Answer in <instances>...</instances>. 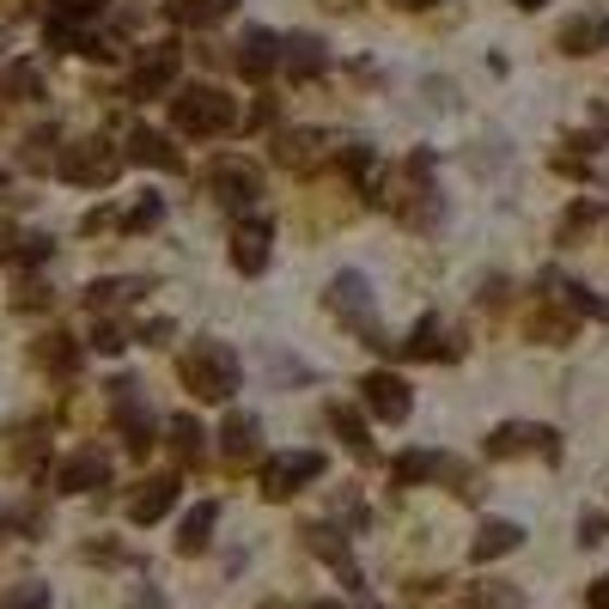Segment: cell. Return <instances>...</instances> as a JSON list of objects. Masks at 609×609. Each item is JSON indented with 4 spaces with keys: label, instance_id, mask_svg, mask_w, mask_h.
Masks as SVG:
<instances>
[{
    "label": "cell",
    "instance_id": "cell-8",
    "mask_svg": "<svg viewBox=\"0 0 609 609\" xmlns=\"http://www.w3.org/2000/svg\"><path fill=\"white\" fill-rule=\"evenodd\" d=\"M487 457H548V463H561V433H555V426L506 421L487 433Z\"/></svg>",
    "mask_w": 609,
    "mask_h": 609
},
{
    "label": "cell",
    "instance_id": "cell-22",
    "mask_svg": "<svg viewBox=\"0 0 609 609\" xmlns=\"http://www.w3.org/2000/svg\"><path fill=\"white\" fill-rule=\"evenodd\" d=\"M299 536H304V548H311V555H323V561L348 579V585H360V567H353V555H348V543H341V531H335V524H311V531H299Z\"/></svg>",
    "mask_w": 609,
    "mask_h": 609
},
{
    "label": "cell",
    "instance_id": "cell-38",
    "mask_svg": "<svg viewBox=\"0 0 609 609\" xmlns=\"http://www.w3.org/2000/svg\"><path fill=\"white\" fill-rule=\"evenodd\" d=\"M0 609H49V585L25 579V585H13V592L0 597Z\"/></svg>",
    "mask_w": 609,
    "mask_h": 609
},
{
    "label": "cell",
    "instance_id": "cell-48",
    "mask_svg": "<svg viewBox=\"0 0 609 609\" xmlns=\"http://www.w3.org/2000/svg\"><path fill=\"white\" fill-rule=\"evenodd\" d=\"M135 609H165V597H159V592H147V597H140V604Z\"/></svg>",
    "mask_w": 609,
    "mask_h": 609
},
{
    "label": "cell",
    "instance_id": "cell-3",
    "mask_svg": "<svg viewBox=\"0 0 609 609\" xmlns=\"http://www.w3.org/2000/svg\"><path fill=\"white\" fill-rule=\"evenodd\" d=\"M122 165H128V152H116L104 135H86V140H74V147H61L55 177L79 183V189H110V183L122 177Z\"/></svg>",
    "mask_w": 609,
    "mask_h": 609
},
{
    "label": "cell",
    "instance_id": "cell-20",
    "mask_svg": "<svg viewBox=\"0 0 609 609\" xmlns=\"http://www.w3.org/2000/svg\"><path fill=\"white\" fill-rule=\"evenodd\" d=\"M30 360L44 365V372H55V378H74V372H79V341L67 330H49V335H37Z\"/></svg>",
    "mask_w": 609,
    "mask_h": 609
},
{
    "label": "cell",
    "instance_id": "cell-28",
    "mask_svg": "<svg viewBox=\"0 0 609 609\" xmlns=\"http://www.w3.org/2000/svg\"><path fill=\"white\" fill-rule=\"evenodd\" d=\"M55 140H61V128H55V122H44V128H30V135H25V147H18V165H25V171H55V159H61V152H55Z\"/></svg>",
    "mask_w": 609,
    "mask_h": 609
},
{
    "label": "cell",
    "instance_id": "cell-27",
    "mask_svg": "<svg viewBox=\"0 0 609 609\" xmlns=\"http://www.w3.org/2000/svg\"><path fill=\"white\" fill-rule=\"evenodd\" d=\"M213 524H220V506L201 500L196 512L183 518V531H177V555H201V548L213 543Z\"/></svg>",
    "mask_w": 609,
    "mask_h": 609
},
{
    "label": "cell",
    "instance_id": "cell-47",
    "mask_svg": "<svg viewBox=\"0 0 609 609\" xmlns=\"http://www.w3.org/2000/svg\"><path fill=\"white\" fill-rule=\"evenodd\" d=\"M396 7H409V13H426V7H439V0H396Z\"/></svg>",
    "mask_w": 609,
    "mask_h": 609
},
{
    "label": "cell",
    "instance_id": "cell-46",
    "mask_svg": "<svg viewBox=\"0 0 609 609\" xmlns=\"http://www.w3.org/2000/svg\"><path fill=\"white\" fill-rule=\"evenodd\" d=\"M13 250H18V238H13V226H7V220H0V262L13 257Z\"/></svg>",
    "mask_w": 609,
    "mask_h": 609
},
{
    "label": "cell",
    "instance_id": "cell-16",
    "mask_svg": "<svg viewBox=\"0 0 609 609\" xmlns=\"http://www.w3.org/2000/svg\"><path fill=\"white\" fill-rule=\"evenodd\" d=\"M171 506H177V475H147V482L128 494V518H135V524H159Z\"/></svg>",
    "mask_w": 609,
    "mask_h": 609
},
{
    "label": "cell",
    "instance_id": "cell-42",
    "mask_svg": "<svg viewBox=\"0 0 609 609\" xmlns=\"http://www.w3.org/2000/svg\"><path fill=\"white\" fill-rule=\"evenodd\" d=\"M55 13L61 18H98L104 13V0H55Z\"/></svg>",
    "mask_w": 609,
    "mask_h": 609
},
{
    "label": "cell",
    "instance_id": "cell-11",
    "mask_svg": "<svg viewBox=\"0 0 609 609\" xmlns=\"http://www.w3.org/2000/svg\"><path fill=\"white\" fill-rule=\"evenodd\" d=\"M360 396H365V409L378 414V421H390V426H402V421H409V409H414V396H409V384H402V372H365Z\"/></svg>",
    "mask_w": 609,
    "mask_h": 609
},
{
    "label": "cell",
    "instance_id": "cell-49",
    "mask_svg": "<svg viewBox=\"0 0 609 609\" xmlns=\"http://www.w3.org/2000/svg\"><path fill=\"white\" fill-rule=\"evenodd\" d=\"M512 7H524V13H536V7H548V0H512Z\"/></svg>",
    "mask_w": 609,
    "mask_h": 609
},
{
    "label": "cell",
    "instance_id": "cell-35",
    "mask_svg": "<svg viewBox=\"0 0 609 609\" xmlns=\"http://www.w3.org/2000/svg\"><path fill=\"white\" fill-rule=\"evenodd\" d=\"M457 609H524V597H518L512 585H475Z\"/></svg>",
    "mask_w": 609,
    "mask_h": 609
},
{
    "label": "cell",
    "instance_id": "cell-25",
    "mask_svg": "<svg viewBox=\"0 0 609 609\" xmlns=\"http://www.w3.org/2000/svg\"><path fill=\"white\" fill-rule=\"evenodd\" d=\"M597 44H609V18H567L561 25V49L567 55H597Z\"/></svg>",
    "mask_w": 609,
    "mask_h": 609
},
{
    "label": "cell",
    "instance_id": "cell-36",
    "mask_svg": "<svg viewBox=\"0 0 609 609\" xmlns=\"http://www.w3.org/2000/svg\"><path fill=\"white\" fill-rule=\"evenodd\" d=\"M159 220H165V201H159V196H140L135 208H128V213L116 220V226H122V232H152Z\"/></svg>",
    "mask_w": 609,
    "mask_h": 609
},
{
    "label": "cell",
    "instance_id": "cell-39",
    "mask_svg": "<svg viewBox=\"0 0 609 609\" xmlns=\"http://www.w3.org/2000/svg\"><path fill=\"white\" fill-rule=\"evenodd\" d=\"M91 348H98V353H122V348H128L122 323L116 318H98V330H91Z\"/></svg>",
    "mask_w": 609,
    "mask_h": 609
},
{
    "label": "cell",
    "instance_id": "cell-52",
    "mask_svg": "<svg viewBox=\"0 0 609 609\" xmlns=\"http://www.w3.org/2000/svg\"><path fill=\"white\" fill-rule=\"evenodd\" d=\"M262 609H281V604H262Z\"/></svg>",
    "mask_w": 609,
    "mask_h": 609
},
{
    "label": "cell",
    "instance_id": "cell-50",
    "mask_svg": "<svg viewBox=\"0 0 609 609\" xmlns=\"http://www.w3.org/2000/svg\"><path fill=\"white\" fill-rule=\"evenodd\" d=\"M0 7H7V13H25V0H0Z\"/></svg>",
    "mask_w": 609,
    "mask_h": 609
},
{
    "label": "cell",
    "instance_id": "cell-34",
    "mask_svg": "<svg viewBox=\"0 0 609 609\" xmlns=\"http://www.w3.org/2000/svg\"><path fill=\"white\" fill-rule=\"evenodd\" d=\"M171 451H177V463H196V457H201V426H196V414H177V421H171Z\"/></svg>",
    "mask_w": 609,
    "mask_h": 609
},
{
    "label": "cell",
    "instance_id": "cell-4",
    "mask_svg": "<svg viewBox=\"0 0 609 609\" xmlns=\"http://www.w3.org/2000/svg\"><path fill=\"white\" fill-rule=\"evenodd\" d=\"M323 304H330L348 330L365 335V348L396 353V341H384V330H378V311H372V287H365V274H335L330 293H323Z\"/></svg>",
    "mask_w": 609,
    "mask_h": 609
},
{
    "label": "cell",
    "instance_id": "cell-51",
    "mask_svg": "<svg viewBox=\"0 0 609 609\" xmlns=\"http://www.w3.org/2000/svg\"><path fill=\"white\" fill-rule=\"evenodd\" d=\"M304 609H341V604H304Z\"/></svg>",
    "mask_w": 609,
    "mask_h": 609
},
{
    "label": "cell",
    "instance_id": "cell-5",
    "mask_svg": "<svg viewBox=\"0 0 609 609\" xmlns=\"http://www.w3.org/2000/svg\"><path fill=\"white\" fill-rule=\"evenodd\" d=\"M396 213L409 220V226H439V189H433V152H409V165L396 177Z\"/></svg>",
    "mask_w": 609,
    "mask_h": 609
},
{
    "label": "cell",
    "instance_id": "cell-31",
    "mask_svg": "<svg viewBox=\"0 0 609 609\" xmlns=\"http://www.w3.org/2000/svg\"><path fill=\"white\" fill-rule=\"evenodd\" d=\"M7 463H13V470H37V457H44V421H25V426H13V433H7Z\"/></svg>",
    "mask_w": 609,
    "mask_h": 609
},
{
    "label": "cell",
    "instance_id": "cell-17",
    "mask_svg": "<svg viewBox=\"0 0 609 609\" xmlns=\"http://www.w3.org/2000/svg\"><path fill=\"white\" fill-rule=\"evenodd\" d=\"M323 147H330L323 128H287V135L274 140V159H281L287 171H318L323 165Z\"/></svg>",
    "mask_w": 609,
    "mask_h": 609
},
{
    "label": "cell",
    "instance_id": "cell-24",
    "mask_svg": "<svg viewBox=\"0 0 609 609\" xmlns=\"http://www.w3.org/2000/svg\"><path fill=\"white\" fill-rule=\"evenodd\" d=\"M30 98H44V67L37 61H13L0 74V104H30Z\"/></svg>",
    "mask_w": 609,
    "mask_h": 609
},
{
    "label": "cell",
    "instance_id": "cell-18",
    "mask_svg": "<svg viewBox=\"0 0 609 609\" xmlns=\"http://www.w3.org/2000/svg\"><path fill=\"white\" fill-rule=\"evenodd\" d=\"M257 439H262V426H257V414H226V426H220V457H226L232 470H244L250 457H257Z\"/></svg>",
    "mask_w": 609,
    "mask_h": 609
},
{
    "label": "cell",
    "instance_id": "cell-19",
    "mask_svg": "<svg viewBox=\"0 0 609 609\" xmlns=\"http://www.w3.org/2000/svg\"><path fill=\"white\" fill-rule=\"evenodd\" d=\"M281 67H287L293 79H318L323 67H330V49H323V37H281Z\"/></svg>",
    "mask_w": 609,
    "mask_h": 609
},
{
    "label": "cell",
    "instance_id": "cell-14",
    "mask_svg": "<svg viewBox=\"0 0 609 609\" xmlns=\"http://www.w3.org/2000/svg\"><path fill=\"white\" fill-rule=\"evenodd\" d=\"M269 244H274L269 220H238V232H232V269H238V274H262V269H269Z\"/></svg>",
    "mask_w": 609,
    "mask_h": 609
},
{
    "label": "cell",
    "instance_id": "cell-21",
    "mask_svg": "<svg viewBox=\"0 0 609 609\" xmlns=\"http://www.w3.org/2000/svg\"><path fill=\"white\" fill-rule=\"evenodd\" d=\"M128 159H135V165H152V171H183L177 147H171L159 128H147V122H140V128H128Z\"/></svg>",
    "mask_w": 609,
    "mask_h": 609
},
{
    "label": "cell",
    "instance_id": "cell-1",
    "mask_svg": "<svg viewBox=\"0 0 609 609\" xmlns=\"http://www.w3.org/2000/svg\"><path fill=\"white\" fill-rule=\"evenodd\" d=\"M177 378L189 396H201V402H232V390H238V353L226 348V341H196V348L177 360Z\"/></svg>",
    "mask_w": 609,
    "mask_h": 609
},
{
    "label": "cell",
    "instance_id": "cell-53",
    "mask_svg": "<svg viewBox=\"0 0 609 609\" xmlns=\"http://www.w3.org/2000/svg\"><path fill=\"white\" fill-rule=\"evenodd\" d=\"M0 49H7V37H0Z\"/></svg>",
    "mask_w": 609,
    "mask_h": 609
},
{
    "label": "cell",
    "instance_id": "cell-37",
    "mask_svg": "<svg viewBox=\"0 0 609 609\" xmlns=\"http://www.w3.org/2000/svg\"><path fill=\"white\" fill-rule=\"evenodd\" d=\"M49 257H55V238H49V232H25L13 250V262H25V269H44Z\"/></svg>",
    "mask_w": 609,
    "mask_h": 609
},
{
    "label": "cell",
    "instance_id": "cell-29",
    "mask_svg": "<svg viewBox=\"0 0 609 609\" xmlns=\"http://www.w3.org/2000/svg\"><path fill=\"white\" fill-rule=\"evenodd\" d=\"M147 293V281H91L86 287V304L104 318V311H122V304H135Z\"/></svg>",
    "mask_w": 609,
    "mask_h": 609
},
{
    "label": "cell",
    "instance_id": "cell-45",
    "mask_svg": "<svg viewBox=\"0 0 609 609\" xmlns=\"http://www.w3.org/2000/svg\"><path fill=\"white\" fill-rule=\"evenodd\" d=\"M585 609H609V573L592 585V597H585Z\"/></svg>",
    "mask_w": 609,
    "mask_h": 609
},
{
    "label": "cell",
    "instance_id": "cell-6",
    "mask_svg": "<svg viewBox=\"0 0 609 609\" xmlns=\"http://www.w3.org/2000/svg\"><path fill=\"white\" fill-rule=\"evenodd\" d=\"M104 390H110V421H116L122 445H128L135 457H147V451H152V433H159V421H152L140 384H135V378H110Z\"/></svg>",
    "mask_w": 609,
    "mask_h": 609
},
{
    "label": "cell",
    "instance_id": "cell-13",
    "mask_svg": "<svg viewBox=\"0 0 609 609\" xmlns=\"http://www.w3.org/2000/svg\"><path fill=\"white\" fill-rule=\"evenodd\" d=\"M232 61H238L244 79H269L274 67H281V37H274V30H262V25H250L238 37V55H232Z\"/></svg>",
    "mask_w": 609,
    "mask_h": 609
},
{
    "label": "cell",
    "instance_id": "cell-7",
    "mask_svg": "<svg viewBox=\"0 0 609 609\" xmlns=\"http://www.w3.org/2000/svg\"><path fill=\"white\" fill-rule=\"evenodd\" d=\"M208 196L220 201V208H257V196H262V171H257V159H213L208 165Z\"/></svg>",
    "mask_w": 609,
    "mask_h": 609
},
{
    "label": "cell",
    "instance_id": "cell-44",
    "mask_svg": "<svg viewBox=\"0 0 609 609\" xmlns=\"http://www.w3.org/2000/svg\"><path fill=\"white\" fill-rule=\"evenodd\" d=\"M244 122H250V128H269V122H274V98H262V104L250 110V116H244Z\"/></svg>",
    "mask_w": 609,
    "mask_h": 609
},
{
    "label": "cell",
    "instance_id": "cell-43",
    "mask_svg": "<svg viewBox=\"0 0 609 609\" xmlns=\"http://www.w3.org/2000/svg\"><path fill=\"white\" fill-rule=\"evenodd\" d=\"M171 330H177L171 318H152V323H140V341H152V348H165V341H171Z\"/></svg>",
    "mask_w": 609,
    "mask_h": 609
},
{
    "label": "cell",
    "instance_id": "cell-26",
    "mask_svg": "<svg viewBox=\"0 0 609 609\" xmlns=\"http://www.w3.org/2000/svg\"><path fill=\"white\" fill-rule=\"evenodd\" d=\"M390 475H396V487L439 482V475H445V451H402V457L390 463Z\"/></svg>",
    "mask_w": 609,
    "mask_h": 609
},
{
    "label": "cell",
    "instance_id": "cell-23",
    "mask_svg": "<svg viewBox=\"0 0 609 609\" xmlns=\"http://www.w3.org/2000/svg\"><path fill=\"white\" fill-rule=\"evenodd\" d=\"M518 543H524V531H518L512 518H487L482 531H475L470 555H475V561H494V555H512Z\"/></svg>",
    "mask_w": 609,
    "mask_h": 609
},
{
    "label": "cell",
    "instance_id": "cell-15",
    "mask_svg": "<svg viewBox=\"0 0 609 609\" xmlns=\"http://www.w3.org/2000/svg\"><path fill=\"white\" fill-rule=\"evenodd\" d=\"M55 487H61V494H91V487H110V457L91 451V445H86V451H74L55 470Z\"/></svg>",
    "mask_w": 609,
    "mask_h": 609
},
{
    "label": "cell",
    "instance_id": "cell-33",
    "mask_svg": "<svg viewBox=\"0 0 609 609\" xmlns=\"http://www.w3.org/2000/svg\"><path fill=\"white\" fill-rule=\"evenodd\" d=\"M567 335H573V318L548 311V304H536V311H531V341H555V348H561Z\"/></svg>",
    "mask_w": 609,
    "mask_h": 609
},
{
    "label": "cell",
    "instance_id": "cell-30",
    "mask_svg": "<svg viewBox=\"0 0 609 609\" xmlns=\"http://www.w3.org/2000/svg\"><path fill=\"white\" fill-rule=\"evenodd\" d=\"M232 7L238 0H165V18H177V25H220Z\"/></svg>",
    "mask_w": 609,
    "mask_h": 609
},
{
    "label": "cell",
    "instance_id": "cell-12",
    "mask_svg": "<svg viewBox=\"0 0 609 609\" xmlns=\"http://www.w3.org/2000/svg\"><path fill=\"white\" fill-rule=\"evenodd\" d=\"M402 360H463V335L445 330V318H421L409 341H396Z\"/></svg>",
    "mask_w": 609,
    "mask_h": 609
},
{
    "label": "cell",
    "instance_id": "cell-10",
    "mask_svg": "<svg viewBox=\"0 0 609 609\" xmlns=\"http://www.w3.org/2000/svg\"><path fill=\"white\" fill-rule=\"evenodd\" d=\"M177 67H183V49L177 44L140 49L135 79H128V98H159V91H171V86H177Z\"/></svg>",
    "mask_w": 609,
    "mask_h": 609
},
{
    "label": "cell",
    "instance_id": "cell-32",
    "mask_svg": "<svg viewBox=\"0 0 609 609\" xmlns=\"http://www.w3.org/2000/svg\"><path fill=\"white\" fill-rule=\"evenodd\" d=\"M330 426L341 433V445H348L353 457H372V439H365V421L348 409V402H330Z\"/></svg>",
    "mask_w": 609,
    "mask_h": 609
},
{
    "label": "cell",
    "instance_id": "cell-40",
    "mask_svg": "<svg viewBox=\"0 0 609 609\" xmlns=\"http://www.w3.org/2000/svg\"><path fill=\"white\" fill-rule=\"evenodd\" d=\"M49 299H55V293H49V287H44V281H25V287H18V293H13V304H18V311H44V304H49Z\"/></svg>",
    "mask_w": 609,
    "mask_h": 609
},
{
    "label": "cell",
    "instance_id": "cell-9",
    "mask_svg": "<svg viewBox=\"0 0 609 609\" xmlns=\"http://www.w3.org/2000/svg\"><path fill=\"white\" fill-rule=\"evenodd\" d=\"M323 475V451H274L262 463V494L269 500H293L304 482H318Z\"/></svg>",
    "mask_w": 609,
    "mask_h": 609
},
{
    "label": "cell",
    "instance_id": "cell-2",
    "mask_svg": "<svg viewBox=\"0 0 609 609\" xmlns=\"http://www.w3.org/2000/svg\"><path fill=\"white\" fill-rule=\"evenodd\" d=\"M171 122H177V135L213 140V135H232L244 116L220 86H183L177 98H171Z\"/></svg>",
    "mask_w": 609,
    "mask_h": 609
},
{
    "label": "cell",
    "instance_id": "cell-41",
    "mask_svg": "<svg viewBox=\"0 0 609 609\" xmlns=\"http://www.w3.org/2000/svg\"><path fill=\"white\" fill-rule=\"evenodd\" d=\"M604 536H609V512H585V518H579V543H585V548H597Z\"/></svg>",
    "mask_w": 609,
    "mask_h": 609
}]
</instances>
